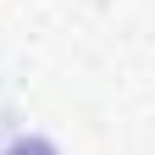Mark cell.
Masks as SVG:
<instances>
[{
    "label": "cell",
    "instance_id": "1",
    "mask_svg": "<svg viewBox=\"0 0 155 155\" xmlns=\"http://www.w3.org/2000/svg\"><path fill=\"white\" fill-rule=\"evenodd\" d=\"M6 155H55V150H50L45 139H22V144H11Z\"/></svg>",
    "mask_w": 155,
    "mask_h": 155
}]
</instances>
